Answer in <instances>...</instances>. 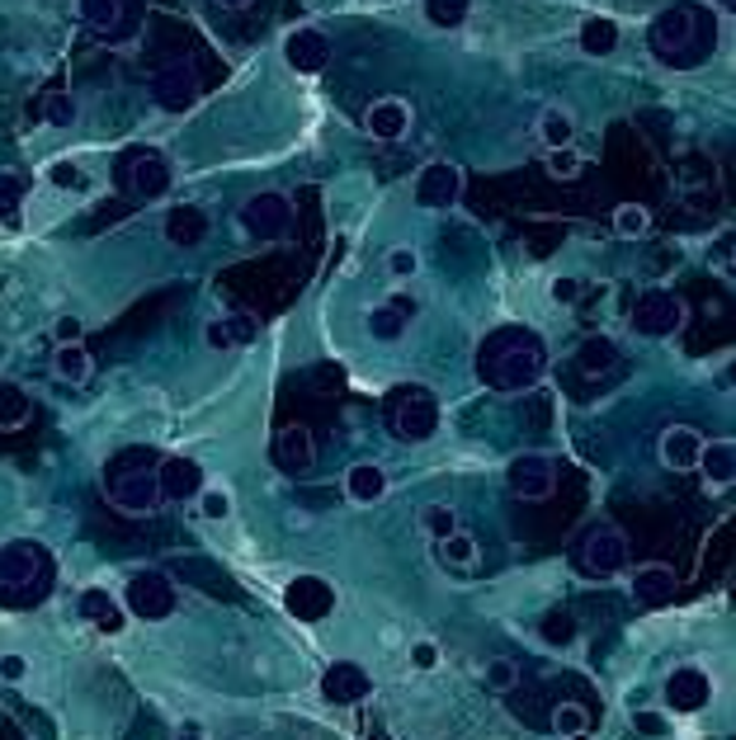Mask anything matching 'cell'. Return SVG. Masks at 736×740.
I'll list each match as a JSON object with an SVG mask.
<instances>
[{
    "mask_svg": "<svg viewBox=\"0 0 736 740\" xmlns=\"http://www.w3.org/2000/svg\"><path fill=\"white\" fill-rule=\"evenodd\" d=\"M543 373H547V350L534 330H524V326L491 330L477 350V377L496 391H529V387H539Z\"/></svg>",
    "mask_w": 736,
    "mask_h": 740,
    "instance_id": "obj_1",
    "label": "cell"
},
{
    "mask_svg": "<svg viewBox=\"0 0 736 740\" xmlns=\"http://www.w3.org/2000/svg\"><path fill=\"white\" fill-rule=\"evenodd\" d=\"M647 43H652V53L666 61V67H676V71H694L703 67V61L713 57V47H717V20L703 5H689V0H680V5H670L661 10L652 20L647 29Z\"/></svg>",
    "mask_w": 736,
    "mask_h": 740,
    "instance_id": "obj_2",
    "label": "cell"
},
{
    "mask_svg": "<svg viewBox=\"0 0 736 740\" xmlns=\"http://www.w3.org/2000/svg\"><path fill=\"white\" fill-rule=\"evenodd\" d=\"M53 557L38 543H5L0 547V604L34 608L53 594Z\"/></svg>",
    "mask_w": 736,
    "mask_h": 740,
    "instance_id": "obj_3",
    "label": "cell"
},
{
    "mask_svg": "<svg viewBox=\"0 0 736 740\" xmlns=\"http://www.w3.org/2000/svg\"><path fill=\"white\" fill-rule=\"evenodd\" d=\"M156 453L151 448H123L104 467V491L123 514H156L161 505V481H156Z\"/></svg>",
    "mask_w": 736,
    "mask_h": 740,
    "instance_id": "obj_4",
    "label": "cell"
},
{
    "mask_svg": "<svg viewBox=\"0 0 736 740\" xmlns=\"http://www.w3.org/2000/svg\"><path fill=\"white\" fill-rule=\"evenodd\" d=\"M383 424L401 444H426V439L440 430V397L420 383H397L383 397Z\"/></svg>",
    "mask_w": 736,
    "mask_h": 740,
    "instance_id": "obj_5",
    "label": "cell"
},
{
    "mask_svg": "<svg viewBox=\"0 0 736 740\" xmlns=\"http://www.w3.org/2000/svg\"><path fill=\"white\" fill-rule=\"evenodd\" d=\"M237 223L250 241H279V236H288V227H293V203H288V194H279V189H260V194H250L241 203Z\"/></svg>",
    "mask_w": 736,
    "mask_h": 740,
    "instance_id": "obj_6",
    "label": "cell"
},
{
    "mask_svg": "<svg viewBox=\"0 0 736 740\" xmlns=\"http://www.w3.org/2000/svg\"><path fill=\"white\" fill-rule=\"evenodd\" d=\"M629 561V538L614 524H590L581 538H576V566L590 576H614Z\"/></svg>",
    "mask_w": 736,
    "mask_h": 740,
    "instance_id": "obj_7",
    "label": "cell"
},
{
    "mask_svg": "<svg viewBox=\"0 0 736 740\" xmlns=\"http://www.w3.org/2000/svg\"><path fill=\"white\" fill-rule=\"evenodd\" d=\"M684 326V303L670 288H647L633 303V330L642 340H670Z\"/></svg>",
    "mask_w": 736,
    "mask_h": 740,
    "instance_id": "obj_8",
    "label": "cell"
},
{
    "mask_svg": "<svg viewBox=\"0 0 736 740\" xmlns=\"http://www.w3.org/2000/svg\"><path fill=\"white\" fill-rule=\"evenodd\" d=\"M123 604H128L133 618L143 623H161L175 613V585L161 576V571H137L128 580V590H123Z\"/></svg>",
    "mask_w": 736,
    "mask_h": 740,
    "instance_id": "obj_9",
    "label": "cell"
},
{
    "mask_svg": "<svg viewBox=\"0 0 736 740\" xmlns=\"http://www.w3.org/2000/svg\"><path fill=\"white\" fill-rule=\"evenodd\" d=\"M151 100L161 114H190L199 104V76L190 61H166V67L151 76Z\"/></svg>",
    "mask_w": 736,
    "mask_h": 740,
    "instance_id": "obj_10",
    "label": "cell"
},
{
    "mask_svg": "<svg viewBox=\"0 0 736 740\" xmlns=\"http://www.w3.org/2000/svg\"><path fill=\"white\" fill-rule=\"evenodd\" d=\"M506 481L520 500H547L557 486V467L547 453H514V458L506 463Z\"/></svg>",
    "mask_w": 736,
    "mask_h": 740,
    "instance_id": "obj_11",
    "label": "cell"
},
{
    "mask_svg": "<svg viewBox=\"0 0 736 740\" xmlns=\"http://www.w3.org/2000/svg\"><path fill=\"white\" fill-rule=\"evenodd\" d=\"M463 198V170L453 161H430L426 170L416 175V203L430 213H444L453 203Z\"/></svg>",
    "mask_w": 736,
    "mask_h": 740,
    "instance_id": "obj_12",
    "label": "cell"
},
{
    "mask_svg": "<svg viewBox=\"0 0 736 740\" xmlns=\"http://www.w3.org/2000/svg\"><path fill=\"white\" fill-rule=\"evenodd\" d=\"M284 604L297 623H321L336 613V590L321 576H293V585L284 590Z\"/></svg>",
    "mask_w": 736,
    "mask_h": 740,
    "instance_id": "obj_13",
    "label": "cell"
},
{
    "mask_svg": "<svg viewBox=\"0 0 736 740\" xmlns=\"http://www.w3.org/2000/svg\"><path fill=\"white\" fill-rule=\"evenodd\" d=\"M123 180H128L133 189V198H143V203H156V198H166L170 194V161L166 156H156V151H133L128 156V170H123Z\"/></svg>",
    "mask_w": 736,
    "mask_h": 740,
    "instance_id": "obj_14",
    "label": "cell"
},
{
    "mask_svg": "<svg viewBox=\"0 0 736 740\" xmlns=\"http://www.w3.org/2000/svg\"><path fill=\"white\" fill-rule=\"evenodd\" d=\"M284 61L297 71V76H317L326 71V61H331V43H326L321 29H293V34L284 38Z\"/></svg>",
    "mask_w": 736,
    "mask_h": 740,
    "instance_id": "obj_15",
    "label": "cell"
},
{
    "mask_svg": "<svg viewBox=\"0 0 736 740\" xmlns=\"http://www.w3.org/2000/svg\"><path fill=\"white\" fill-rule=\"evenodd\" d=\"M161 236L180 250H199L203 241H208V213H203L199 203H175V208H166Z\"/></svg>",
    "mask_w": 736,
    "mask_h": 740,
    "instance_id": "obj_16",
    "label": "cell"
},
{
    "mask_svg": "<svg viewBox=\"0 0 736 740\" xmlns=\"http://www.w3.org/2000/svg\"><path fill=\"white\" fill-rule=\"evenodd\" d=\"M364 128H369V137H378V141H401L406 133H411V104L397 100V94H383V100L369 104Z\"/></svg>",
    "mask_w": 736,
    "mask_h": 740,
    "instance_id": "obj_17",
    "label": "cell"
},
{
    "mask_svg": "<svg viewBox=\"0 0 736 740\" xmlns=\"http://www.w3.org/2000/svg\"><path fill=\"white\" fill-rule=\"evenodd\" d=\"M369 674L350 665V660H340V665H331L321 674V698L326 703H336V707H354V703H364L369 698Z\"/></svg>",
    "mask_w": 736,
    "mask_h": 740,
    "instance_id": "obj_18",
    "label": "cell"
},
{
    "mask_svg": "<svg viewBox=\"0 0 736 740\" xmlns=\"http://www.w3.org/2000/svg\"><path fill=\"white\" fill-rule=\"evenodd\" d=\"M270 453H274V463H279V471H307L312 463H317V444H312V434L303 430V424H284V430L274 434V444H270Z\"/></svg>",
    "mask_w": 736,
    "mask_h": 740,
    "instance_id": "obj_19",
    "label": "cell"
},
{
    "mask_svg": "<svg viewBox=\"0 0 736 740\" xmlns=\"http://www.w3.org/2000/svg\"><path fill=\"white\" fill-rule=\"evenodd\" d=\"M156 481H161V500H194L203 491V467L194 458H161Z\"/></svg>",
    "mask_w": 736,
    "mask_h": 740,
    "instance_id": "obj_20",
    "label": "cell"
},
{
    "mask_svg": "<svg viewBox=\"0 0 736 740\" xmlns=\"http://www.w3.org/2000/svg\"><path fill=\"white\" fill-rule=\"evenodd\" d=\"M709 698H713V684H709V674L703 670H676L666 680L670 713H699V707H709Z\"/></svg>",
    "mask_w": 736,
    "mask_h": 740,
    "instance_id": "obj_21",
    "label": "cell"
},
{
    "mask_svg": "<svg viewBox=\"0 0 736 740\" xmlns=\"http://www.w3.org/2000/svg\"><path fill=\"white\" fill-rule=\"evenodd\" d=\"M699 448H703V434L689 430V424H670L661 434V463L670 471H694L699 467Z\"/></svg>",
    "mask_w": 736,
    "mask_h": 740,
    "instance_id": "obj_22",
    "label": "cell"
},
{
    "mask_svg": "<svg viewBox=\"0 0 736 740\" xmlns=\"http://www.w3.org/2000/svg\"><path fill=\"white\" fill-rule=\"evenodd\" d=\"M633 594L647 608H661V604H670L676 600V571L670 566H661V561H652V566H637L633 571Z\"/></svg>",
    "mask_w": 736,
    "mask_h": 740,
    "instance_id": "obj_23",
    "label": "cell"
},
{
    "mask_svg": "<svg viewBox=\"0 0 736 740\" xmlns=\"http://www.w3.org/2000/svg\"><path fill=\"white\" fill-rule=\"evenodd\" d=\"M619 368V344L609 335H586L576 344V373L581 377H609Z\"/></svg>",
    "mask_w": 736,
    "mask_h": 740,
    "instance_id": "obj_24",
    "label": "cell"
},
{
    "mask_svg": "<svg viewBox=\"0 0 736 740\" xmlns=\"http://www.w3.org/2000/svg\"><path fill=\"white\" fill-rule=\"evenodd\" d=\"M383 491H387V471L378 463H354L344 471V496L354 505H373V500H383Z\"/></svg>",
    "mask_w": 736,
    "mask_h": 740,
    "instance_id": "obj_25",
    "label": "cell"
},
{
    "mask_svg": "<svg viewBox=\"0 0 736 740\" xmlns=\"http://www.w3.org/2000/svg\"><path fill=\"white\" fill-rule=\"evenodd\" d=\"M699 471L709 477V486H732L736 481V444L732 439H713L699 448Z\"/></svg>",
    "mask_w": 736,
    "mask_h": 740,
    "instance_id": "obj_26",
    "label": "cell"
},
{
    "mask_svg": "<svg viewBox=\"0 0 736 740\" xmlns=\"http://www.w3.org/2000/svg\"><path fill=\"white\" fill-rule=\"evenodd\" d=\"M76 608H81V618H86L90 627H100V633H109V637H118V633H123V623H128V618L118 613V604L109 600L104 590H86Z\"/></svg>",
    "mask_w": 736,
    "mask_h": 740,
    "instance_id": "obj_27",
    "label": "cell"
},
{
    "mask_svg": "<svg viewBox=\"0 0 736 740\" xmlns=\"http://www.w3.org/2000/svg\"><path fill=\"white\" fill-rule=\"evenodd\" d=\"M576 43H581V53H590V57H609L619 47V24L604 20V14H590V20H581V29H576Z\"/></svg>",
    "mask_w": 736,
    "mask_h": 740,
    "instance_id": "obj_28",
    "label": "cell"
},
{
    "mask_svg": "<svg viewBox=\"0 0 736 740\" xmlns=\"http://www.w3.org/2000/svg\"><path fill=\"white\" fill-rule=\"evenodd\" d=\"M53 373H57L67 387L90 383V354H86V344H81V340H76V344H57V350H53Z\"/></svg>",
    "mask_w": 736,
    "mask_h": 740,
    "instance_id": "obj_29",
    "label": "cell"
},
{
    "mask_svg": "<svg viewBox=\"0 0 736 740\" xmlns=\"http://www.w3.org/2000/svg\"><path fill=\"white\" fill-rule=\"evenodd\" d=\"M539 141H543V151H553V147H571L576 141V118H571V109H543L539 114Z\"/></svg>",
    "mask_w": 736,
    "mask_h": 740,
    "instance_id": "obj_30",
    "label": "cell"
},
{
    "mask_svg": "<svg viewBox=\"0 0 736 740\" xmlns=\"http://www.w3.org/2000/svg\"><path fill=\"white\" fill-rule=\"evenodd\" d=\"M81 5V20L90 29H100V34L118 38V20H123V0H76Z\"/></svg>",
    "mask_w": 736,
    "mask_h": 740,
    "instance_id": "obj_31",
    "label": "cell"
},
{
    "mask_svg": "<svg viewBox=\"0 0 736 740\" xmlns=\"http://www.w3.org/2000/svg\"><path fill=\"white\" fill-rule=\"evenodd\" d=\"M406 326H411V321H406L393 303H378V307L369 311V335H373V340H383V344L401 340V335H406Z\"/></svg>",
    "mask_w": 736,
    "mask_h": 740,
    "instance_id": "obj_32",
    "label": "cell"
},
{
    "mask_svg": "<svg viewBox=\"0 0 736 740\" xmlns=\"http://www.w3.org/2000/svg\"><path fill=\"white\" fill-rule=\"evenodd\" d=\"M29 420V391L20 383H0V430H20Z\"/></svg>",
    "mask_w": 736,
    "mask_h": 740,
    "instance_id": "obj_33",
    "label": "cell"
},
{
    "mask_svg": "<svg viewBox=\"0 0 736 740\" xmlns=\"http://www.w3.org/2000/svg\"><path fill=\"white\" fill-rule=\"evenodd\" d=\"M647 227H652V213L642 208V203H619V208H614V231L623 236V241L647 236Z\"/></svg>",
    "mask_w": 736,
    "mask_h": 740,
    "instance_id": "obj_34",
    "label": "cell"
},
{
    "mask_svg": "<svg viewBox=\"0 0 736 740\" xmlns=\"http://www.w3.org/2000/svg\"><path fill=\"white\" fill-rule=\"evenodd\" d=\"M467 10H473V0H426V20L434 29H463Z\"/></svg>",
    "mask_w": 736,
    "mask_h": 740,
    "instance_id": "obj_35",
    "label": "cell"
},
{
    "mask_svg": "<svg viewBox=\"0 0 736 740\" xmlns=\"http://www.w3.org/2000/svg\"><path fill=\"white\" fill-rule=\"evenodd\" d=\"M24 208V180L20 175H0V227H14Z\"/></svg>",
    "mask_w": 736,
    "mask_h": 740,
    "instance_id": "obj_36",
    "label": "cell"
},
{
    "mask_svg": "<svg viewBox=\"0 0 736 740\" xmlns=\"http://www.w3.org/2000/svg\"><path fill=\"white\" fill-rule=\"evenodd\" d=\"M539 637L547 641V647H567V641H576V618H571L567 608L547 613V618L539 623Z\"/></svg>",
    "mask_w": 736,
    "mask_h": 740,
    "instance_id": "obj_37",
    "label": "cell"
},
{
    "mask_svg": "<svg viewBox=\"0 0 736 740\" xmlns=\"http://www.w3.org/2000/svg\"><path fill=\"white\" fill-rule=\"evenodd\" d=\"M440 557H444V566H473L477 561V543L467 538L463 528H453L449 538H440Z\"/></svg>",
    "mask_w": 736,
    "mask_h": 740,
    "instance_id": "obj_38",
    "label": "cell"
},
{
    "mask_svg": "<svg viewBox=\"0 0 736 740\" xmlns=\"http://www.w3.org/2000/svg\"><path fill=\"white\" fill-rule=\"evenodd\" d=\"M420 528H426V538H449L453 528H458V514H453V505H426L420 510Z\"/></svg>",
    "mask_w": 736,
    "mask_h": 740,
    "instance_id": "obj_39",
    "label": "cell"
},
{
    "mask_svg": "<svg viewBox=\"0 0 736 740\" xmlns=\"http://www.w3.org/2000/svg\"><path fill=\"white\" fill-rule=\"evenodd\" d=\"M76 114H81V109H76V94H67V90H53L48 104H43V118H48L53 128H71Z\"/></svg>",
    "mask_w": 736,
    "mask_h": 740,
    "instance_id": "obj_40",
    "label": "cell"
},
{
    "mask_svg": "<svg viewBox=\"0 0 736 740\" xmlns=\"http://www.w3.org/2000/svg\"><path fill=\"white\" fill-rule=\"evenodd\" d=\"M586 727H590V717H586L581 703H557L553 707V731L557 736H576V731H586Z\"/></svg>",
    "mask_w": 736,
    "mask_h": 740,
    "instance_id": "obj_41",
    "label": "cell"
},
{
    "mask_svg": "<svg viewBox=\"0 0 736 740\" xmlns=\"http://www.w3.org/2000/svg\"><path fill=\"white\" fill-rule=\"evenodd\" d=\"M547 175L553 180H576L581 175V151L576 147H553L547 151Z\"/></svg>",
    "mask_w": 736,
    "mask_h": 740,
    "instance_id": "obj_42",
    "label": "cell"
},
{
    "mask_svg": "<svg viewBox=\"0 0 736 740\" xmlns=\"http://www.w3.org/2000/svg\"><path fill=\"white\" fill-rule=\"evenodd\" d=\"M387 274H393L397 283H411L420 274V255H416L411 246H393V250H387Z\"/></svg>",
    "mask_w": 736,
    "mask_h": 740,
    "instance_id": "obj_43",
    "label": "cell"
},
{
    "mask_svg": "<svg viewBox=\"0 0 736 740\" xmlns=\"http://www.w3.org/2000/svg\"><path fill=\"white\" fill-rule=\"evenodd\" d=\"M199 514L213 519V524H223V519L231 514V496L217 491V486H203V491H199Z\"/></svg>",
    "mask_w": 736,
    "mask_h": 740,
    "instance_id": "obj_44",
    "label": "cell"
},
{
    "mask_svg": "<svg viewBox=\"0 0 736 740\" xmlns=\"http://www.w3.org/2000/svg\"><path fill=\"white\" fill-rule=\"evenodd\" d=\"M223 326H227L231 344H250V340L260 335V321H256V317H246V311H237V317H223Z\"/></svg>",
    "mask_w": 736,
    "mask_h": 740,
    "instance_id": "obj_45",
    "label": "cell"
},
{
    "mask_svg": "<svg viewBox=\"0 0 736 740\" xmlns=\"http://www.w3.org/2000/svg\"><path fill=\"white\" fill-rule=\"evenodd\" d=\"M48 180H53L57 189H86V175H81V166H76V161H53Z\"/></svg>",
    "mask_w": 736,
    "mask_h": 740,
    "instance_id": "obj_46",
    "label": "cell"
},
{
    "mask_svg": "<svg viewBox=\"0 0 736 740\" xmlns=\"http://www.w3.org/2000/svg\"><path fill=\"white\" fill-rule=\"evenodd\" d=\"M514 680H520V670H514L510 660H491V665H487V684L496 688V694H506V688H514Z\"/></svg>",
    "mask_w": 736,
    "mask_h": 740,
    "instance_id": "obj_47",
    "label": "cell"
},
{
    "mask_svg": "<svg viewBox=\"0 0 736 740\" xmlns=\"http://www.w3.org/2000/svg\"><path fill=\"white\" fill-rule=\"evenodd\" d=\"M86 335V321L81 317H57V326H53V340L57 344H76Z\"/></svg>",
    "mask_w": 736,
    "mask_h": 740,
    "instance_id": "obj_48",
    "label": "cell"
},
{
    "mask_svg": "<svg viewBox=\"0 0 736 740\" xmlns=\"http://www.w3.org/2000/svg\"><path fill=\"white\" fill-rule=\"evenodd\" d=\"M547 297H553V303H562V307H571L576 297H581V278H553Z\"/></svg>",
    "mask_w": 736,
    "mask_h": 740,
    "instance_id": "obj_49",
    "label": "cell"
},
{
    "mask_svg": "<svg viewBox=\"0 0 736 740\" xmlns=\"http://www.w3.org/2000/svg\"><path fill=\"white\" fill-rule=\"evenodd\" d=\"M633 727H637L642 736H666L670 721H666L661 713H633Z\"/></svg>",
    "mask_w": 736,
    "mask_h": 740,
    "instance_id": "obj_50",
    "label": "cell"
},
{
    "mask_svg": "<svg viewBox=\"0 0 736 740\" xmlns=\"http://www.w3.org/2000/svg\"><path fill=\"white\" fill-rule=\"evenodd\" d=\"M411 665L416 670H434V665H440V647H434V641H416V647H411Z\"/></svg>",
    "mask_w": 736,
    "mask_h": 740,
    "instance_id": "obj_51",
    "label": "cell"
},
{
    "mask_svg": "<svg viewBox=\"0 0 736 740\" xmlns=\"http://www.w3.org/2000/svg\"><path fill=\"white\" fill-rule=\"evenodd\" d=\"M24 674H29V660L24 656H0V680H5V684H20Z\"/></svg>",
    "mask_w": 736,
    "mask_h": 740,
    "instance_id": "obj_52",
    "label": "cell"
},
{
    "mask_svg": "<svg viewBox=\"0 0 736 740\" xmlns=\"http://www.w3.org/2000/svg\"><path fill=\"white\" fill-rule=\"evenodd\" d=\"M203 344H208V350H231L227 326L223 321H208V326H203Z\"/></svg>",
    "mask_w": 736,
    "mask_h": 740,
    "instance_id": "obj_53",
    "label": "cell"
},
{
    "mask_svg": "<svg viewBox=\"0 0 736 740\" xmlns=\"http://www.w3.org/2000/svg\"><path fill=\"white\" fill-rule=\"evenodd\" d=\"M732 241H736L732 227H723V231H717V241H713V260L723 264V270H732Z\"/></svg>",
    "mask_w": 736,
    "mask_h": 740,
    "instance_id": "obj_54",
    "label": "cell"
},
{
    "mask_svg": "<svg viewBox=\"0 0 736 740\" xmlns=\"http://www.w3.org/2000/svg\"><path fill=\"white\" fill-rule=\"evenodd\" d=\"M387 303H393V307L401 311V317H406V321H411V317H416V297H411V293H393V297H387Z\"/></svg>",
    "mask_w": 736,
    "mask_h": 740,
    "instance_id": "obj_55",
    "label": "cell"
},
{
    "mask_svg": "<svg viewBox=\"0 0 736 740\" xmlns=\"http://www.w3.org/2000/svg\"><path fill=\"white\" fill-rule=\"evenodd\" d=\"M180 740H203V736H199V721H184V727H180Z\"/></svg>",
    "mask_w": 736,
    "mask_h": 740,
    "instance_id": "obj_56",
    "label": "cell"
},
{
    "mask_svg": "<svg viewBox=\"0 0 736 740\" xmlns=\"http://www.w3.org/2000/svg\"><path fill=\"white\" fill-rule=\"evenodd\" d=\"M217 5H231V10H241V5H250V0H217Z\"/></svg>",
    "mask_w": 736,
    "mask_h": 740,
    "instance_id": "obj_57",
    "label": "cell"
},
{
    "mask_svg": "<svg viewBox=\"0 0 736 740\" xmlns=\"http://www.w3.org/2000/svg\"><path fill=\"white\" fill-rule=\"evenodd\" d=\"M567 740H590V736H586V731H576V736H567Z\"/></svg>",
    "mask_w": 736,
    "mask_h": 740,
    "instance_id": "obj_58",
    "label": "cell"
},
{
    "mask_svg": "<svg viewBox=\"0 0 736 740\" xmlns=\"http://www.w3.org/2000/svg\"><path fill=\"white\" fill-rule=\"evenodd\" d=\"M0 293H5V278H0Z\"/></svg>",
    "mask_w": 736,
    "mask_h": 740,
    "instance_id": "obj_59",
    "label": "cell"
},
{
    "mask_svg": "<svg viewBox=\"0 0 736 740\" xmlns=\"http://www.w3.org/2000/svg\"><path fill=\"white\" fill-rule=\"evenodd\" d=\"M723 5H732V0H723Z\"/></svg>",
    "mask_w": 736,
    "mask_h": 740,
    "instance_id": "obj_60",
    "label": "cell"
}]
</instances>
